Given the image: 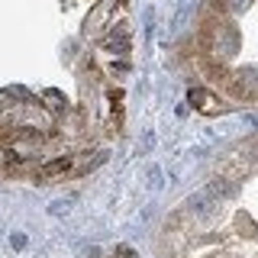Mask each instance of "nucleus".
I'll return each instance as SVG.
<instances>
[{
	"label": "nucleus",
	"instance_id": "f257e3e1",
	"mask_svg": "<svg viewBox=\"0 0 258 258\" xmlns=\"http://www.w3.org/2000/svg\"><path fill=\"white\" fill-rule=\"evenodd\" d=\"M78 174V161L75 155H58L52 161H45L42 168L36 171V181H64V177H75Z\"/></svg>",
	"mask_w": 258,
	"mask_h": 258
},
{
	"label": "nucleus",
	"instance_id": "f03ea898",
	"mask_svg": "<svg viewBox=\"0 0 258 258\" xmlns=\"http://www.w3.org/2000/svg\"><path fill=\"white\" fill-rule=\"evenodd\" d=\"M187 100L194 103L197 110H204V113H210V116H220V113H226V107L220 100H216V94H210V91H204V87H194V91L187 94Z\"/></svg>",
	"mask_w": 258,
	"mask_h": 258
},
{
	"label": "nucleus",
	"instance_id": "7ed1b4c3",
	"mask_svg": "<svg viewBox=\"0 0 258 258\" xmlns=\"http://www.w3.org/2000/svg\"><path fill=\"white\" fill-rule=\"evenodd\" d=\"M103 45L113 48V52H123V48L129 45V26H116V29H110L107 36H103Z\"/></svg>",
	"mask_w": 258,
	"mask_h": 258
}]
</instances>
